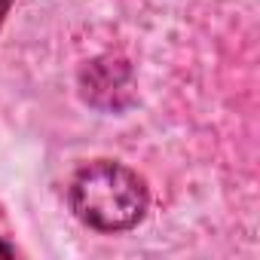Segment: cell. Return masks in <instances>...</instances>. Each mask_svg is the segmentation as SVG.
I'll return each instance as SVG.
<instances>
[{"label": "cell", "instance_id": "1", "mask_svg": "<svg viewBox=\"0 0 260 260\" xmlns=\"http://www.w3.org/2000/svg\"><path fill=\"white\" fill-rule=\"evenodd\" d=\"M71 205L77 217L101 233L132 230L147 211L144 181L119 162L98 159L77 172L71 184Z\"/></svg>", "mask_w": 260, "mask_h": 260}, {"label": "cell", "instance_id": "2", "mask_svg": "<svg viewBox=\"0 0 260 260\" xmlns=\"http://www.w3.org/2000/svg\"><path fill=\"white\" fill-rule=\"evenodd\" d=\"M83 80H86V98L92 104H98L101 95H107L104 107H119L116 92L128 95V68L122 61H95V64H89Z\"/></svg>", "mask_w": 260, "mask_h": 260}, {"label": "cell", "instance_id": "3", "mask_svg": "<svg viewBox=\"0 0 260 260\" xmlns=\"http://www.w3.org/2000/svg\"><path fill=\"white\" fill-rule=\"evenodd\" d=\"M16 254V248L13 245H7V242H0V257H13Z\"/></svg>", "mask_w": 260, "mask_h": 260}, {"label": "cell", "instance_id": "4", "mask_svg": "<svg viewBox=\"0 0 260 260\" xmlns=\"http://www.w3.org/2000/svg\"><path fill=\"white\" fill-rule=\"evenodd\" d=\"M10 4H13V0H0V25H4V16H7V10H10Z\"/></svg>", "mask_w": 260, "mask_h": 260}]
</instances>
